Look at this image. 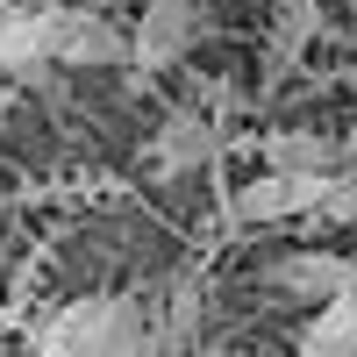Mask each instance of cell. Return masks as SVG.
Masks as SVG:
<instances>
[{
	"mask_svg": "<svg viewBox=\"0 0 357 357\" xmlns=\"http://www.w3.org/2000/svg\"><path fill=\"white\" fill-rule=\"evenodd\" d=\"M314 29H321V8H314V0L286 8V15H279V29H272V50H264V65H272V72H286L293 57H301V50L314 43Z\"/></svg>",
	"mask_w": 357,
	"mask_h": 357,
	"instance_id": "obj_9",
	"label": "cell"
},
{
	"mask_svg": "<svg viewBox=\"0 0 357 357\" xmlns=\"http://www.w3.org/2000/svg\"><path fill=\"white\" fill-rule=\"evenodd\" d=\"M215 158V129H207V114H172L158 129V172H193Z\"/></svg>",
	"mask_w": 357,
	"mask_h": 357,
	"instance_id": "obj_8",
	"label": "cell"
},
{
	"mask_svg": "<svg viewBox=\"0 0 357 357\" xmlns=\"http://www.w3.org/2000/svg\"><path fill=\"white\" fill-rule=\"evenodd\" d=\"M329 178L336 172H272L250 178V186L229 193V222H250V229H272V222H301V215H321L329 200Z\"/></svg>",
	"mask_w": 357,
	"mask_h": 357,
	"instance_id": "obj_3",
	"label": "cell"
},
{
	"mask_svg": "<svg viewBox=\"0 0 357 357\" xmlns=\"http://www.w3.org/2000/svg\"><path fill=\"white\" fill-rule=\"evenodd\" d=\"M43 50L57 72H107L129 57V29L100 15V8H65V0H50L43 8Z\"/></svg>",
	"mask_w": 357,
	"mask_h": 357,
	"instance_id": "obj_2",
	"label": "cell"
},
{
	"mask_svg": "<svg viewBox=\"0 0 357 357\" xmlns=\"http://www.w3.org/2000/svg\"><path fill=\"white\" fill-rule=\"evenodd\" d=\"M0 72L8 79H50V50H43V8H29V0H0Z\"/></svg>",
	"mask_w": 357,
	"mask_h": 357,
	"instance_id": "obj_6",
	"label": "cell"
},
{
	"mask_svg": "<svg viewBox=\"0 0 357 357\" xmlns=\"http://www.w3.org/2000/svg\"><path fill=\"white\" fill-rule=\"evenodd\" d=\"M264 286L293 293V301H329V293L357 286V257H343V250H286V257L264 264Z\"/></svg>",
	"mask_w": 357,
	"mask_h": 357,
	"instance_id": "obj_5",
	"label": "cell"
},
{
	"mask_svg": "<svg viewBox=\"0 0 357 357\" xmlns=\"http://www.w3.org/2000/svg\"><path fill=\"white\" fill-rule=\"evenodd\" d=\"M264 165L272 172H336L343 151L329 136H314V129H272L264 136Z\"/></svg>",
	"mask_w": 357,
	"mask_h": 357,
	"instance_id": "obj_7",
	"label": "cell"
},
{
	"mask_svg": "<svg viewBox=\"0 0 357 357\" xmlns=\"http://www.w3.org/2000/svg\"><path fill=\"white\" fill-rule=\"evenodd\" d=\"M29 343L43 357H129V350H151V321H143V301L93 293V301H72L50 321H36Z\"/></svg>",
	"mask_w": 357,
	"mask_h": 357,
	"instance_id": "obj_1",
	"label": "cell"
},
{
	"mask_svg": "<svg viewBox=\"0 0 357 357\" xmlns=\"http://www.w3.org/2000/svg\"><path fill=\"white\" fill-rule=\"evenodd\" d=\"M193 36H200L193 0H143V15H136V29H129V65H136V79L172 72L178 57L193 50Z\"/></svg>",
	"mask_w": 357,
	"mask_h": 357,
	"instance_id": "obj_4",
	"label": "cell"
}]
</instances>
